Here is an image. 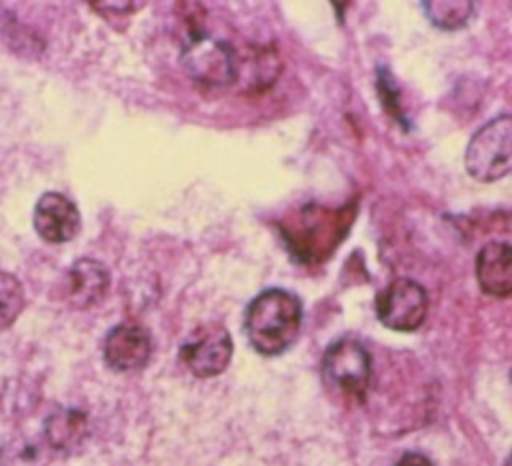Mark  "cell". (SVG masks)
Returning a JSON list of instances; mask_svg holds the SVG:
<instances>
[{"label": "cell", "mask_w": 512, "mask_h": 466, "mask_svg": "<svg viewBox=\"0 0 512 466\" xmlns=\"http://www.w3.org/2000/svg\"><path fill=\"white\" fill-rule=\"evenodd\" d=\"M110 288L108 268L94 258L76 260L66 272V302L78 310L92 308L98 304Z\"/></svg>", "instance_id": "10"}, {"label": "cell", "mask_w": 512, "mask_h": 466, "mask_svg": "<svg viewBox=\"0 0 512 466\" xmlns=\"http://www.w3.org/2000/svg\"><path fill=\"white\" fill-rule=\"evenodd\" d=\"M92 8L96 10H116L118 14H130L134 12L136 8L144 6L142 2H96V4H90Z\"/></svg>", "instance_id": "16"}, {"label": "cell", "mask_w": 512, "mask_h": 466, "mask_svg": "<svg viewBox=\"0 0 512 466\" xmlns=\"http://www.w3.org/2000/svg\"><path fill=\"white\" fill-rule=\"evenodd\" d=\"M302 326V304L298 296L282 288L260 292L246 308L244 330L250 346L262 356L288 350Z\"/></svg>", "instance_id": "1"}, {"label": "cell", "mask_w": 512, "mask_h": 466, "mask_svg": "<svg viewBox=\"0 0 512 466\" xmlns=\"http://www.w3.org/2000/svg\"><path fill=\"white\" fill-rule=\"evenodd\" d=\"M86 430V416L80 410H60L46 420V438L56 450L80 446Z\"/></svg>", "instance_id": "12"}, {"label": "cell", "mask_w": 512, "mask_h": 466, "mask_svg": "<svg viewBox=\"0 0 512 466\" xmlns=\"http://www.w3.org/2000/svg\"><path fill=\"white\" fill-rule=\"evenodd\" d=\"M24 304L26 298L20 280L10 272L0 270V330L10 328L16 322Z\"/></svg>", "instance_id": "14"}, {"label": "cell", "mask_w": 512, "mask_h": 466, "mask_svg": "<svg viewBox=\"0 0 512 466\" xmlns=\"http://www.w3.org/2000/svg\"><path fill=\"white\" fill-rule=\"evenodd\" d=\"M394 466H432V462L418 452H408Z\"/></svg>", "instance_id": "17"}, {"label": "cell", "mask_w": 512, "mask_h": 466, "mask_svg": "<svg viewBox=\"0 0 512 466\" xmlns=\"http://www.w3.org/2000/svg\"><path fill=\"white\" fill-rule=\"evenodd\" d=\"M378 90H380V98H382L386 110L406 126V120H404V116H402V108H400L398 98H396V94H394V90H392V82H390L388 74H384V70L378 72Z\"/></svg>", "instance_id": "15"}, {"label": "cell", "mask_w": 512, "mask_h": 466, "mask_svg": "<svg viewBox=\"0 0 512 466\" xmlns=\"http://www.w3.org/2000/svg\"><path fill=\"white\" fill-rule=\"evenodd\" d=\"M180 360L198 378L222 374L232 360V338L220 324L198 328L180 348Z\"/></svg>", "instance_id": "7"}, {"label": "cell", "mask_w": 512, "mask_h": 466, "mask_svg": "<svg viewBox=\"0 0 512 466\" xmlns=\"http://www.w3.org/2000/svg\"><path fill=\"white\" fill-rule=\"evenodd\" d=\"M476 282L488 296L504 298L512 294V246L488 242L476 254Z\"/></svg>", "instance_id": "11"}, {"label": "cell", "mask_w": 512, "mask_h": 466, "mask_svg": "<svg viewBox=\"0 0 512 466\" xmlns=\"http://www.w3.org/2000/svg\"><path fill=\"white\" fill-rule=\"evenodd\" d=\"M372 364L366 348L350 338L334 342L322 358V376L326 384L342 390L356 400L366 396Z\"/></svg>", "instance_id": "5"}, {"label": "cell", "mask_w": 512, "mask_h": 466, "mask_svg": "<svg viewBox=\"0 0 512 466\" xmlns=\"http://www.w3.org/2000/svg\"><path fill=\"white\" fill-rule=\"evenodd\" d=\"M374 308L386 328L394 332H414L426 320L428 294L418 282L396 278L378 292Z\"/></svg>", "instance_id": "4"}, {"label": "cell", "mask_w": 512, "mask_h": 466, "mask_svg": "<svg viewBox=\"0 0 512 466\" xmlns=\"http://www.w3.org/2000/svg\"><path fill=\"white\" fill-rule=\"evenodd\" d=\"M464 164L478 182H494L512 172V114L496 116L472 134Z\"/></svg>", "instance_id": "3"}, {"label": "cell", "mask_w": 512, "mask_h": 466, "mask_svg": "<svg viewBox=\"0 0 512 466\" xmlns=\"http://www.w3.org/2000/svg\"><path fill=\"white\" fill-rule=\"evenodd\" d=\"M422 8L426 10L428 20L442 30L462 28L474 12V4L468 0H428Z\"/></svg>", "instance_id": "13"}, {"label": "cell", "mask_w": 512, "mask_h": 466, "mask_svg": "<svg viewBox=\"0 0 512 466\" xmlns=\"http://www.w3.org/2000/svg\"><path fill=\"white\" fill-rule=\"evenodd\" d=\"M152 354V340L146 328L124 322L114 326L104 340V360L118 372L140 370L148 364Z\"/></svg>", "instance_id": "9"}, {"label": "cell", "mask_w": 512, "mask_h": 466, "mask_svg": "<svg viewBox=\"0 0 512 466\" xmlns=\"http://www.w3.org/2000/svg\"><path fill=\"white\" fill-rule=\"evenodd\" d=\"M356 206L328 210L322 206H304L296 218L282 226L284 240L292 254L304 262H318L332 254V250L346 238L354 220Z\"/></svg>", "instance_id": "2"}, {"label": "cell", "mask_w": 512, "mask_h": 466, "mask_svg": "<svg viewBox=\"0 0 512 466\" xmlns=\"http://www.w3.org/2000/svg\"><path fill=\"white\" fill-rule=\"evenodd\" d=\"M504 466H512V454L508 456V460H506V464Z\"/></svg>", "instance_id": "18"}, {"label": "cell", "mask_w": 512, "mask_h": 466, "mask_svg": "<svg viewBox=\"0 0 512 466\" xmlns=\"http://www.w3.org/2000/svg\"><path fill=\"white\" fill-rule=\"evenodd\" d=\"M32 224L44 242L64 244L80 232L82 218L70 198L60 192H44L34 206Z\"/></svg>", "instance_id": "8"}, {"label": "cell", "mask_w": 512, "mask_h": 466, "mask_svg": "<svg viewBox=\"0 0 512 466\" xmlns=\"http://www.w3.org/2000/svg\"><path fill=\"white\" fill-rule=\"evenodd\" d=\"M182 64L190 78L206 86H228L238 78L236 52L226 42L204 34H196L186 42Z\"/></svg>", "instance_id": "6"}]
</instances>
